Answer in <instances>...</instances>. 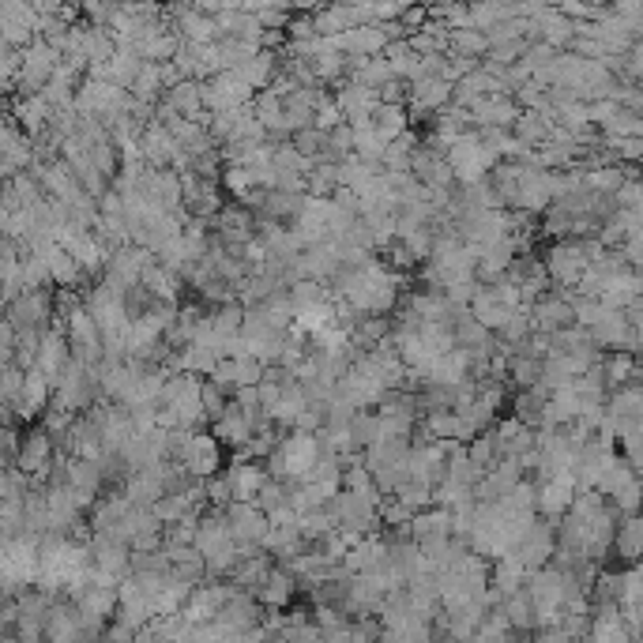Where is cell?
I'll use <instances>...</instances> for the list:
<instances>
[{"label":"cell","mask_w":643,"mask_h":643,"mask_svg":"<svg viewBox=\"0 0 643 643\" xmlns=\"http://www.w3.org/2000/svg\"><path fill=\"white\" fill-rule=\"evenodd\" d=\"M474 128H501V132H512L519 125V110L516 98H486V102H478L474 106Z\"/></svg>","instance_id":"cell-24"},{"label":"cell","mask_w":643,"mask_h":643,"mask_svg":"<svg viewBox=\"0 0 643 643\" xmlns=\"http://www.w3.org/2000/svg\"><path fill=\"white\" fill-rule=\"evenodd\" d=\"M602 373H606V388L621 392V388H632V384H643V361L636 354H606L602 358Z\"/></svg>","instance_id":"cell-27"},{"label":"cell","mask_w":643,"mask_h":643,"mask_svg":"<svg viewBox=\"0 0 643 643\" xmlns=\"http://www.w3.org/2000/svg\"><path fill=\"white\" fill-rule=\"evenodd\" d=\"M260 418H264V414H249V410H241L237 403H230V410L222 414L219 422L211 425V433L219 437L222 448H230L234 455H241L252 444V437H256Z\"/></svg>","instance_id":"cell-15"},{"label":"cell","mask_w":643,"mask_h":643,"mask_svg":"<svg viewBox=\"0 0 643 643\" xmlns=\"http://www.w3.org/2000/svg\"><path fill=\"white\" fill-rule=\"evenodd\" d=\"M388 147L392 143L380 136L373 125H361L354 128V155L361 158V162H369V166H380L384 170V158H388Z\"/></svg>","instance_id":"cell-36"},{"label":"cell","mask_w":643,"mask_h":643,"mask_svg":"<svg viewBox=\"0 0 643 643\" xmlns=\"http://www.w3.org/2000/svg\"><path fill=\"white\" fill-rule=\"evenodd\" d=\"M34 170V140L19 128L12 113H4V128H0V173L4 181H16L19 173Z\"/></svg>","instance_id":"cell-5"},{"label":"cell","mask_w":643,"mask_h":643,"mask_svg":"<svg viewBox=\"0 0 643 643\" xmlns=\"http://www.w3.org/2000/svg\"><path fill=\"white\" fill-rule=\"evenodd\" d=\"M414 177H418L429 192H455L459 189L452 162H448V151H444L440 143L429 140V136L422 140V151H418V158H414Z\"/></svg>","instance_id":"cell-10"},{"label":"cell","mask_w":643,"mask_h":643,"mask_svg":"<svg viewBox=\"0 0 643 643\" xmlns=\"http://www.w3.org/2000/svg\"><path fill=\"white\" fill-rule=\"evenodd\" d=\"M222 207H226V189H222V181H204V177L185 173V215H189V219L215 222Z\"/></svg>","instance_id":"cell-13"},{"label":"cell","mask_w":643,"mask_h":643,"mask_svg":"<svg viewBox=\"0 0 643 643\" xmlns=\"http://www.w3.org/2000/svg\"><path fill=\"white\" fill-rule=\"evenodd\" d=\"M613 549L625 565H643V516H621Z\"/></svg>","instance_id":"cell-30"},{"label":"cell","mask_w":643,"mask_h":643,"mask_svg":"<svg viewBox=\"0 0 643 643\" xmlns=\"http://www.w3.org/2000/svg\"><path fill=\"white\" fill-rule=\"evenodd\" d=\"M38 8L23 0H0V46L27 49L38 38Z\"/></svg>","instance_id":"cell-7"},{"label":"cell","mask_w":643,"mask_h":643,"mask_svg":"<svg viewBox=\"0 0 643 643\" xmlns=\"http://www.w3.org/2000/svg\"><path fill=\"white\" fill-rule=\"evenodd\" d=\"M125 493L132 497V504H147V508H155V504L166 497V486H162V478H158V467L132 474V478L125 482Z\"/></svg>","instance_id":"cell-35"},{"label":"cell","mask_w":643,"mask_h":643,"mask_svg":"<svg viewBox=\"0 0 643 643\" xmlns=\"http://www.w3.org/2000/svg\"><path fill=\"white\" fill-rule=\"evenodd\" d=\"M373 128H377L388 143H395L399 136H407L410 128H414V121H410L407 106H384V102H380L377 117H373Z\"/></svg>","instance_id":"cell-37"},{"label":"cell","mask_w":643,"mask_h":643,"mask_svg":"<svg viewBox=\"0 0 643 643\" xmlns=\"http://www.w3.org/2000/svg\"><path fill=\"white\" fill-rule=\"evenodd\" d=\"M512 557H519V565L527 568V572H542V568L553 565V557H557V523L538 519L531 531L516 542Z\"/></svg>","instance_id":"cell-9"},{"label":"cell","mask_w":643,"mask_h":643,"mask_svg":"<svg viewBox=\"0 0 643 643\" xmlns=\"http://www.w3.org/2000/svg\"><path fill=\"white\" fill-rule=\"evenodd\" d=\"M222 189H226V196L230 200H245L252 189H256V181H252V170H245V166H226L222 170Z\"/></svg>","instance_id":"cell-44"},{"label":"cell","mask_w":643,"mask_h":643,"mask_svg":"<svg viewBox=\"0 0 643 643\" xmlns=\"http://www.w3.org/2000/svg\"><path fill=\"white\" fill-rule=\"evenodd\" d=\"M226 523H230V534H234L237 546H264L267 531H271V519L256 508V504H230L226 512Z\"/></svg>","instance_id":"cell-18"},{"label":"cell","mask_w":643,"mask_h":643,"mask_svg":"<svg viewBox=\"0 0 643 643\" xmlns=\"http://www.w3.org/2000/svg\"><path fill=\"white\" fill-rule=\"evenodd\" d=\"M23 384H27V369H19V365H0V403H4V410L16 407L19 392H23Z\"/></svg>","instance_id":"cell-42"},{"label":"cell","mask_w":643,"mask_h":643,"mask_svg":"<svg viewBox=\"0 0 643 643\" xmlns=\"http://www.w3.org/2000/svg\"><path fill=\"white\" fill-rule=\"evenodd\" d=\"M185 471L196 478V482H207V478H215L222 474V444L219 437L211 433V429H200V433H192L189 444H185V455L177 459Z\"/></svg>","instance_id":"cell-11"},{"label":"cell","mask_w":643,"mask_h":643,"mask_svg":"<svg viewBox=\"0 0 643 643\" xmlns=\"http://www.w3.org/2000/svg\"><path fill=\"white\" fill-rule=\"evenodd\" d=\"M53 403L72 414H91L102 403V384H98V369H87L72 358V365L64 369L61 384L53 388Z\"/></svg>","instance_id":"cell-2"},{"label":"cell","mask_w":643,"mask_h":643,"mask_svg":"<svg viewBox=\"0 0 643 643\" xmlns=\"http://www.w3.org/2000/svg\"><path fill=\"white\" fill-rule=\"evenodd\" d=\"M230 486H234V501L237 504H256V497L264 493V486L271 482L264 463H252V459H230Z\"/></svg>","instance_id":"cell-22"},{"label":"cell","mask_w":643,"mask_h":643,"mask_svg":"<svg viewBox=\"0 0 643 643\" xmlns=\"http://www.w3.org/2000/svg\"><path fill=\"white\" fill-rule=\"evenodd\" d=\"M57 440L49 437L42 425H27L23 429V448H19V471L27 474V478H49V467H53V459H57Z\"/></svg>","instance_id":"cell-12"},{"label":"cell","mask_w":643,"mask_h":643,"mask_svg":"<svg viewBox=\"0 0 643 643\" xmlns=\"http://www.w3.org/2000/svg\"><path fill=\"white\" fill-rule=\"evenodd\" d=\"M143 68H147V61H143L136 49H117L113 53V61L106 64V72H110V83L113 87H121V91H132L136 87V79L143 76Z\"/></svg>","instance_id":"cell-31"},{"label":"cell","mask_w":643,"mask_h":643,"mask_svg":"<svg viewBox=\"0 0 643 643\" xmlns=\"http://www.w3.org/2000/svg\"><path fill=\"white\" fill-rule=\"evenodd\" d=\"M8 113L19 121V128L38 140V136H46L49 125H53V110H49V102L42 95L34 98H8Z\"/></svg>","instance_id":"cell-23"},{"label":"cell","mask_w":643,"mask_h":643,"mask_svg":"<svg viewBox=\"0 0 643 643\" xmlns=\"http://www.w3.org/2000/svg\"><path fill=\"white\" fill-rule=\"evenodd\" d=\"M234 403L241 410H249V414H264V403H260V388H241V392H234Z\"/></svg>","instance_id":"cell-45"},{"label":"cell","mask_w":643,"mask_h":643,"mask_svg":"<svg viewBox=\"0 0 643 643\" xmlns=\"http://www.w3.org/2000/svg\"><path fill=\"white\" fill-rule=\"evenodd\" d=\"M534 324V335H557V331L576 328V305H572V290H549L546 298H538L527 309Z\"/></svg>","instance_id":"cell-8"},{"label":"cell","mask_w":643,"mask_h":643,"mask_svg":"<svg viewBox=\"0 0 643 643\" xmlns=\"http://www.w3.org/2000/svg\"><path fill=\"white\" fill-rule=\"evenodd\" d=\"M331 98L328 87H313V91H294L290 98H283V113H286V128L290 136L294 132H305V128H316V117L324 110V102Z\"/></svg>","instance_id":"cell-19"},{"label":"cell","mask_w":643,"mask_h":643,"mask_svg":"<svg viewBox=\"0 0 643 643\" xmlns=\"http://www.w3.org/2000/svg\"><path fill=\"white\" fill-rule=\"evenodd\" d=\"M534 486H538V516L546 519V523H561V519L572 512L576 497H580L576 474L553 478V482H534Z\"/></svg>","instance_id":"cell-14"},{"label":"cell","mask_w":643,"mask_h":643,"mask_svg":"<svg viewBox=\"0 0 643 643\" xmlns=\"http://www.w3.org/2000/svg\"><path fill=\"white\" fill-rule=\"evenodd\" d=\"M553 128H557V121L546 117V113H523V117H519V125L512 128V132H516V140L523 143L527 151H538V147H546L549 143Z\"/></svg>","instance_id":"cell-33"},{"label":"cell","mask_w":643,"mask_h":643,"mask_svg":"<svg viewBox=\"0 0 643 643\" xmlns=\"http://www.w3.org/2000/svg\"><path fill=\"white\" fill-rule=\"evenodd\" d=\"M87 309H91V316L98 320V328L102 331H113V328H125V324H132L128 320V313H125V290H117L113 283H102L87 294Z\"/></svg>","instance_id":"cell-17"},{"label":"cell","mask_w":643,"mask_h":643,"mask_svg":"<svg viewBox=\"0 0 643 643\" xmlns=\"http://www.w3.org/2000/svg\"><path fill=\"white\" fill-rule=\"evenodd\" d=\"M471 316L486 331L497 335V331L516 316V309H508V305H504L501 294H497V286H478V298H474V305H471Z\"/></svg>","instance_id":"cell-26"},{"label":"cell","mask_w":643,"mask_h":643,"mask_svg":"<svg viewBox=\"0 0 643 643\" xmlns=\"http://www.w3.org/2000/svg\"><path fill=\"white\" fill-rule=\"evenodd\" d=\"M335 106L343 113V121L350 128L373 125V117L380 110V95L369 91V87H358V83H339L335 87Z\"/></svg>","instance_id":"cell-16"},{"label":"cell","mask_w":643,"mask_h":643,"mask_svg":"<svg viewBox=\"0 0 643 643\" xmlns=\"http://www.w3.org/2000/svg\"><path fill=\"white\" fill-rule=\"evenodd\" d=\"M452 53H455V57H474V61H486V57H489L486 31H478V27L452 31Z\"/></svg>","instance_id":"cell-39"},{"label":"cell","mask_w":643,"mask_h":643,"mask_svg":"<svg viewBox=\"0 0 643 643\" xmlns=\"http://www.w3.org/2000/svg\"><path fill=\"white\" fill-rule=\"evenodd\" d=\"M549 395H553V392H546V388L516 392V395H512V418H516V422H523L527 429H534V433H542V425H546Z\"/></svg>","instance_id":"cell-28"},{"label":"cell","mask_w":643,"mask_h":643,"mask_svg":"<svg viewBox=\"0 0 643 643\" xmlns=\"http://www.w3.org/2000/svg\"><path fill=\"white\" fill-rule=\"evenodd\" d=\"M467 455H471V463H474V471L486 478L497 463H501V452H497V440H493V433H482L478 440H471L467 444Z\"/></svg>","instance_id":"cell-41"},{"label":"cell","mask_w":643,"mask_h":643,"mask_svg":"<svg viewBox=\"0 0 643 643\" xmlns=\"http://www.w3.org/2000/svg\"><path fill=\"white\" fill-rule=\"evenodd\" d=\"M542 264L553 290H576L583 283V275L591 271V260L583 252V241H553L542 252Z\"/></svg>","instance_id":"cell-3"},{"label":"cell","mask_w":643,"mask_h":643,"mask_svg":"<svg viewBox=\"0 0 643 643\" xmlns=\"http://www.w3.org/2000/svg\"><path fill=\"white\" fill-rule=\"evenodd\" d=\"M275 173H279V177H309V173H313V162L286 140L275 147Z\"/></svg>","instance_id":"cell-40"},{"label":"cell","mask_w":643,"mask_h":643,"mask_svg":"<svg viewBox=\"0 0 643 643\" xmlns=\"http://www.w3.org/2000/svg\"><path fill=\"white\" fill-rule=\"evenodd\" d=\"M290 143H294V147H298V151L309 158V162H328V155H331V132H324V128H305V132H294V136H290Z\"/></svg>","instance_id":"cell-38"},{"label":"cell","mask_w":643,"mask_h":643,"mask_svg":"<svg viewBox=\"0 0 643 643\" xmlns=\"http://www.w3.org/2000/svg\"><path fill=\"white\" fill-rule=\"evenodd\" d=\"M422 140L414 128H410L407 136H399V140L388 147V158H384V173H414V158L422 151Z\"/></svg>","instance_id":"cell-34"},{"label":"cell","mask_w":643,"mask_h":643,"mask_svg":"<svg viewBox=\"0 0 643 643\" xmlns=\"http://www.w3.org/2000/svg\"><path fill=\"white\" fill-rule=\"evenodd\" d=\"M4 320L19 331L46 335L49 328H57V290H23L12 305H4Z\"/></svg>","instance_id":"cell-4"},{"label":"cell","mask_w":643,"mask_h":643,"mask_svg":"<svg viewBox=\"0 0 643 643\" xmlns=\"http://www.w3.org/2000/svg\"><path fill=\"white\" fill-rule=\"evenodd\" d=\"M252 83L245 79V72H219L215 79L204 83V106L207 113H226V110H245L252 106Z\"/></svg>","instance_id":"cell-6"},{"label":"cell","mask_w":643,"mask_h":643,"mask_svg":"<svg viewBox=\"0 0 643 643\" xmlns=\"http://www.w3.org/2000/svg\"><path fill=\"white\" fill-rule=\"evenodd\" d=\"M267 377V365H260L256 358H222L215 369V384H222L226 392H241V388H260Z\"/></svg>","instance_id":"cell-21"},{"label":"cell","mask_w":643,"mask_h":643,"mask_svg":"<svg viewBox=\"0 0 643 643\" xmlns=\"http://www.w3.org/2000/svg\"><path fill=\"white\" fill-rule=\"evenodd\" d=\"M448 162H452L459 185H474V181H486L489 173L501 166V155L482 140V132H467L463 140L448 147Z\"/></svg>","instance_id":"cell-1"},{"label":"cell","mask_w":643,"mask_h":643,"mask_svg":"<svg viewBox=\"0 0 643 643\" xmlns=\"http://www.w3.org/2000/svg\"><path fill=\"white\" fill-rule=\"evenodd\" d=\"M143 286L155 294L158 301H166V305H181V298H185V279L181 275H173L170 267H162V264H155L147 275H143Z\"/></svg>","instance_id":"cell-32"},{"label":"cell","mask_w":643,"mask_h":643,"mask_svg":"<svg viewBox=\"0 0 643 643\" xmlns=\"http://www.w3.org/2000/svg\"><path fill=\"white\" fill-rule=\"evenodd\" d=\"M331 42H335V49L346 53V57H384L388 46H392L380 23H361V27H354V31L331 38Z\"/></svg>","instance_id":"cell-20"},{"label":"cell","mask_w":643,"mask_h":643,"mask_svg":"<svg viewBox=\"0 0 643 643\" xmlns=\"http://www.w3.org/2000/svg\"><path fill=\"white\" fill-rule=\"evenodd\" d=\"M301 591V580L294 576V568L290 565H275V572L267 576V583L260 587V606H267V610H283V606H290L294 602V595Z\"/></svg>","instance_id":"cell-25"},{"label":"cell","mask_w":643,"mask_h":643,"mask_svg":"<svg viewBox=\"0 0 643 643\" xmlns=\"http://www.w3.org/2000/svg\"><path fill=\"white\" fill-rule=\"evenodd\" d=\"M534 23H538V42L561 49V53H568L572 42H576V23H572L568 16H561L557 8H549L546 16H538Z\"/></svg>","instance_id":"cell-29"},{"label":"cell","mask_w":643,"mask_h":643,"mask_svg":"<svg viewBox=\"0 0 643 643\" xmlns=\"http://www.w3.org/2000/svg\"><path fill=\"white\" fill-rule=\"evenodd\" d=\"M204 493H207V508H211V512H226V508L234 504V486H230V474L222 471V474H215V478H207Z\"/></svg>","instance_id":"cell-43"}]
</instances>
